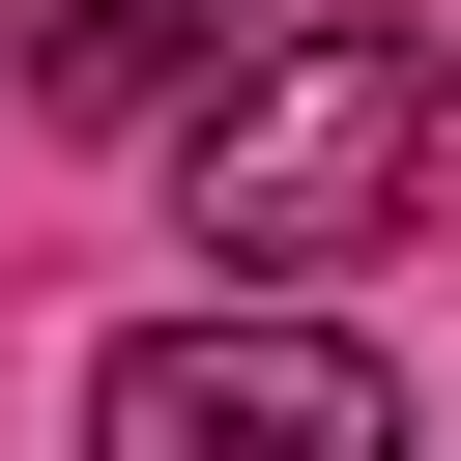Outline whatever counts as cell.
Returning a JSON list of instances; mask_svg holds the SVG:
<instances>
[{
	"label": "cell",
	"mask_w": 461,
	"mask_h": 461,
	"mask_svg": "<svg viewBox=\"0 0 461 461\" xmlns=\"http://www.w3.org/2000/svg\"><path fill=\"white\" fill-rule=\"evenodd\" d=\"M173 230L230 288H346V259L461 230V29H259L173 115Z\"/></svg>",
	"instance_id": "6da1fadb"
},
{
	"label": "cell",
	"mask_w": 461,
	"mask_h": 461,
	"mask_svg": "<svg viewBox=\"0 0 461 461\" xmlns=\"http://www.w3.org/2000/svg\"><path fill=\"white\" fill-rule=\"evenodd\" d=\"M86 432H115V461H403V375H375L346 317H230V288H202V317H144V346L86 375Z\"/></svg>",
	"instance_id": "7a4b0ae2"
},
{
	"label": "cell",
	"mask_w": 461,
	"mask_h": 461,
	"mask_svg": "<svg viewBox=\"0 0 461 461\" xmlns=\"http://www.w3.org/2000/svg\"><path fill=\"white\" fill-rule=\"evenodd\" d=\"M230 0H29V115H202Z\"/></svg>",
	"instance_id": "3957f363"
}]
</instances>
